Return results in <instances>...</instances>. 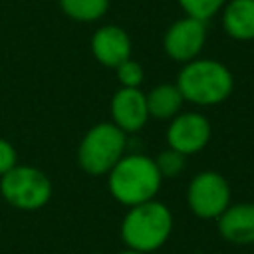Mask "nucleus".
<instances>
[{
  "label": "nucleus",
  "instance_id": "nucleus-1",
  "mask_svg": "<svg viewBox=\"0 0 254 254\" xmlns=\"http://www.w3.org/2000/svg\"><path fill=\"white\" fill-rule=\"evenodd\" d=\"M105 177L109 194L127 208L153 200L163 185L155 159L143 153L123 155Z\"/></svg>",
  "mask_w": 254,
  "mask_h": 254
},
{
  "label": "nucleus",
  "instance_id": "nucleus-2",
  "mask_svg": "<svg viewBox=\"0 0 254 254\" xmlns=\"http://www.w3.org/2000/svg\"><path fill=\"white\" fill-rule=\"evenodd\" d=\"M175 83L185 101L198 107H212L232 95L234 75L218 60L196 58L183 64Z\"/></svg>",
  "mask_w": 254,
  "mask_h": 254
},
{
  "label": "nucleus",
  "instance_id": "nucleus-3",
  "mask_svg": "<svg viewBox=\"0 0 254 254\" xmlns=\"http://www.w3.org/2000/svg\"><path fill=\"white\" fill-rule=\"evenodd\" d=\"M173 224L171 208L165 202L153 198L127 208L119 224V234L125 248L151 254L167 244Z\"/></svg>",
  "mask_w": 254,
  "mask_h": 254
},
{
  "label": "nucleus",
  "instance_id": "nucleus-4",
  "mask_svg": "<svg viewBox=\"0 0 254 254\" xmlns=\"http://www.w3.org/2000/svg\"><path fill=\"white\" fill-rule=\"evenodd\" d=\"M125 149L127 133L111 121H101L89 127L81 137L77 145V165L91 177H103L125 155Z\"/></svg>",
  "mask_w": 254,
  "mask_h": 254
},
{
  "label": "nucleus",
  "instance_id": "nucleus-5",
  "mask_svg": "<svg viewBox=\"0 0 254 254\" xmlns=\"http://www.w3.org/2000/svg\"><path fill=\"white\" fill-rule=\"evenodd\" d=\"M54 194L50 177L34 165H16L0 177V196L18 210H40Z\"/></svg>",
  "mask_w": 254,
  "mask_h": 254
},
{
  "label": "nucleus",
  "instance_id": "nucleus-6",
  "mask_svg": "<svg viewBox=\"0 0 254 254\" xmlns=\"http://www.w3.org/2000/svg\"><path fill=\"white\" fill-rule=\"evenodd\" d=\"M232 200V189L224 175L216 171H200L189 181V210L202 220H216Z\"/></svg>",
  "mask_w": 254,
  "mask_h": 254
},
{
  "label": "nucleus",
  "instance_id": "nucleus-7",
  "mask_svg": "<svg viewBox=\"0 0 254 254\" xmlns=\"http://www.w3.org/2000/svg\"><path fill=\"white\" fill-rule=\"evenodd\" d=\"M212 137V125L206 115L198 111H181L169 121L165 131L167 147L183 153L185 157L200 153Z\"/></svg>",
  "mask_w": 254,
  "mask_h": 254
},
{
  "label": "nucleus",
  "instance_id": "nucleus-8",
  "mask_svg": "<svg viewBox=\"0 0 254 254\" xmlns=\"http://www.w3.org/2000/svg\"><path fill=\"white\" fill-rule=\"evenodd\" d=\"M204 44H206V22L190 16H183L175 20L163 34L165 54L179 64H187L200 58Z\"/></svg>",
  "mask_w": 254,
  "mask_h": 254
},
{
  "label": "nucleus",
  "instance_id": "nucleus-9",
  "mask_svg": "<svg viewBox=\"0 0 254 254\" xmlns=\"http://www.w3.org/2000/svg\"><path fill=\"white\" fill-rule=\"evenodd\" d=\"M111 123H115L123 133H137L149 121L147 97L141 87H119L109 103Z\"/></svg>",
  "mask_w": 254,
  "mask_h": 254
},
{
  "label": "nucleus",
  "instance_id": "nucleus-10",
  "mask_svg": "<svg viewBox=\"0 0 254 254\" xmlns=\"http://www.w3.org/2000/svg\"><path fill=\"white\" fill-rule=\"evenodd\" d=\"M89 48H91L93 58L101 65L115 69L119 64L131 58L133 44L125 28L117 24H103L91 34Z\"/></svg>",
  "mask_w": 254,
  "mask_h": 254
},
{
  "label": "nucleus",
  "instance_id": "nucleus-11",
  "mask_svg": "<svg viewBox=\"0 0 254 254\" xmlns=\"http://www.w3.org/2000/svg\"><path fill=\"white\" fill-rule=\"evenodd\" d=\"M218 234L234 246L254 244V202H230L216 218Z\"/></svg>",
  "mask_w": 254,
  "mask_h": 254
},
{
  "label": "nucleus",
  "instance_id": "nucleus-12",
  "mask_svg": "<svg viewBox=\"0 0 254 254\" xmlns=\"http://www.w3.org/2000/svg\"><path fill=\"white\" fill-rule=\"evenodd\" d=\"M220 24L236 42L254 40V0H226L220 10Z\"/></svg>",
  "mask_w": 254,
  "mask_h": 254
},
{
  "label": "nucleus",
  "instance_id": "nucleus-13",
  "mask_svg": "<svg viewBox=\"0 0 254 254\" xmlns=\"http://www.w3.org/2000/svg\"><path fill=\"white\" fill-rule=\"evenodd\" d=\"M145 97H147L149 117L159 119V121H171L175 115L181 113L183 103H185L177 83H159L151 87L145 93Z\"/></svg>",
  "mask_w": 254,
  "mask_h": 254
},
{
  "label": "nucleus",
  "instance_id": "nucleus-14",
  "mask_svg": "<svg viewBox=\"0 0 254 254\" xmlns=\"http://www.w3.org/2000/svg\"><path fill=\"white\" fill-rule=\"evenodd\" d=\"M62 12L81 24H91L101 20L109 10V0H58Z\"/></svg>",
  "mask_w": 254,
  "mask_h": 254
},
{
  "label": "nucleus",
  "instance_id": "nucleus-15",
  "mask_svg": "<svg viewBox=\"0 0 254 254\" xmlns=\"http://www.w3.org/2000/svg\"><path fill=\"white\" fill-rule=\"evenodd\" d=\"M226 0H177V4L181 6V10L185 12V16L208 22L212 16H216Z\"/></svg>",
  "mask_w": 254,
  "mask_h": 254
},
{
  "label": "nucleus",
  "instance_id": "nucleus-16",
  "mask_svg": "<svg viewBox=\"0 0 254 254\" xmlns=\"http://www.w3.org/2000/svg\"><path fill=\"white\" fill-rule=\"evenodd\" d=\"M155 165L161 173L163 179H175L179 177L183 171H185V165H187V157L171 147H167L165 151H161L157 157H155Z\"/></svg>",
  "mask_w": 254,
  "mask_h": 254
},
{
  "label": "nucleus",
  "instance_id": "nucleus-17",
  "mask_svg": "<svg viewBox=\"0 0 254 254\" xmlns=\"http://www.w3.org/2000/svg\"><path fill=\"white\" fill-rule=\"evenodd\" d=\"M115 75L121 87H141L145 79V69L137 60L129 58L115 67Z\"/></svg>",
  "mask_w": 254,
  "mask_h": 254
},
{
  "label": "nucleus",
  "instance_id": "nucleus-18",
  "mask_svg": "<svg viewBox=\"0 0 254 254\" xmlns=\"http://www.w3.org/2000/svg\"><path fill=\"white\" fill-rule=\"evenodd\" d=\"M16 165H18L16 147H14L8 139L0 137V177H2L4 173H8L10 169H14Z\"/></svg>",
  "mask_w": 254,
  "mask_h": 254
},
{
  "label": "nucleus",
  "instance_id": "nucleus-19",
  "mask_svg": "<svg viewBox=\"0 0 254 254\" xmlns=\"http://www.w3.org/2000/svg\"><path fill=\"white\" fill-rule=\"evenodd\" d=\"M117 254H145V252H139V250H133V248H123Z\"/></svg>",
  "mask_w": 254,
  "mask_h": 254
}]
</instances>
